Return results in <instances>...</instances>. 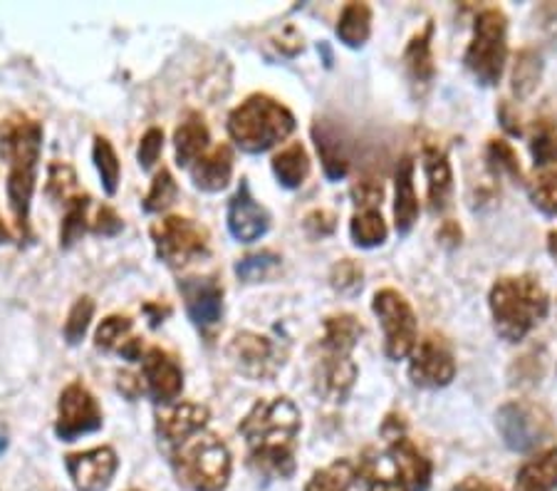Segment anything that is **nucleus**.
I'll use <instances>...</instances> for the list:
<instances>
[{
	"instance_id": "f257e3e1",
	"label": "nucleus",
	"mask_w": 557,
	"mask_h": 491,
	"mask_svg": "<svg viewBox=\"0 0 557 491\" xmlns=\"http://www.w3.org/2000/svg\"><path fill=\"white\" fill-rule=\"evenodd\" d=\"M300 419V409L290 397L258 400L238 425V434L248 446L250 469L263 477L290 479L295 475Z\"/></svg>"
},
{
	"instance_id": "f03ea898",
	"label": "nucleus",
	"mask_w": 557,
	"mask_h": 491,
	"mask_svg": "<svg viewBox=\"0 0 557 491\" xmlns=\"http://www.w3.org/2000/svg\"><path fill=\"white\" fill-rule=\"evenodd\" d=\"M42 151V124L28 114H13L0 127V159L8 167L5 196L13 213L15 231L30 238V201L38 182Z\"/></svg>"
},
{
	"instance_id": "7ed1b4c3",
	"label": "nucleus",
	"mask_w": 557,
	"mask_h": 491,
	"mask_svg": "<svg viewBox=\"0 0 557 491\" xmlns=\"http://www.w3.org/2000/svg\"><path fill=\"white\" fill-rule=\"evenodd\" d=\"M491 312L498 335L508 343H520L550 310V298L535 275H508L491 289Z\"/></svg>"
},
{
	"instance_id": "20e7f679",
	"label": "nucleus",
	"mask_w": 557,
	"mask_h": 491,
	"mask_svg": "<svg viewBox=\"0 0 557 491\" xmlns=\"http://www.w3.org/2000/svg\"><path fill=\"white\" fill-rule=\"evenodd\" d=\"M293 132L295 114L275 97L263 93L246 97V102H240L228 114L231 139L248 155H263V151L281 145Z\"/></svg>"
},
{
	"instance_id": "39448f33",
	"label": "nucleus",
	"mask_w": 557,
	"mask_h": 491,
	"mask_svg": "<svg viewBox=\"0 0 557 491\" xmlns=\"http://www.w3.org/2000/svg\"><path fill=\"white\" fill-rule=\"evenodd\" d=\"M174 477L188 491H223L231 479V452L219 434L201 430L169 450Z\"/></svg>"
},
{
	"instance_id": "423d86ee",
	"label": "nucleus",
	"mask_w": 557,
	"mask_h": 491,
	"mask_svg": "<svg viewBox=\"0 0 557 491\" xmlns=\"http://www.w3.org/2000/svg\"><path fill=\"white\" fill-rule=\"evenodd\" d=\"M508 58V21L500 8H486L475 17L473 38L466 50V67L481 85H496Z\"/></svg>"
},
{
	"instance_id": "0eeeda50",
	"label": "nucleus",
	"mask_w": 557,
	"mask_h": 491,
	"mask_svg": "<svg viewBox=\"0 0 557 491\" xmlns=\"http://www.w3.org/2000/svg\"><path fill=\"white\" fill-rule=\"evenodd\" d=\"M149 234L159 261H164L169 268H186L211 254L209 231L194 219L164 217L151 223Z\"/></svg>"
},
{
	"instance_id": "6e6552de",
	"label": "nucleus",
	"mask_w": 557,
	"mask_h": 491,
	"mask_svg": "<svg viewBox=\"0 0 557 491\" xmlns=\"http://www.w3.org/2000/svg\"><path fill=\"white\" fill-rule=\"evenodd\" d=\"M374 316L384 330V355L389 360H407L417 347V316L409 300L394 289H382L372 300Z\"/></svg>"
},
{
	"instance_id": "1a4fd4ad",
	"label": "nucleus",
	"mask_w": 557,
	"mask_h": 491,
	"mask_svg": "<svg viewBox=\"0 0 557 491\" xmlns=\"http://www.w3.org/2000/svg\"><path fill=\"white\" fill-rule=\"evenodd\" d=\"M496 427L513 452H533L553 437V419L541 405L528 400H510L498 409Z\"/></svg>"
},
{
	"instance_id": "9d476101",
	"label": "nucleus",
	"mask_w": 557,
	"mask_h": 491,
	"mask_svg": "<svg viewBox=\"0 0 557 491\" xmlns=\"http://www.w3.org/2000/svg\"><path fill=\"white\" fill-rule=\"evenodd\" d=\"M382 437L386 440V459H389L394 477L409 491H426L431 484V459L407 437V425L397 415H389L382 425Z\"/></svg>"
},
{
	"instance_id": "9b49d317",
	"label": "nucleus",
	"mask_w": 557,
	"mask_h": 491,
	"mask_svg": "<svg viewBox=\"0 0 557 491\" xmlns=\"http://www.w3.org/2000/svg\"><path fill=\"white\" fill-rule=\"evenodd\" d=\"M228 357L240 375L250 380H273L287 360V345L271 335L244 330L228 343Z\"/></svg>"
},
{
	"instance_id": "f8f14e48",
	"label": "nucleus",
	"mask_w": 557,
	"mask_h": 491,
	"mask_svg": "<svg viewBox=\"0 0 557 491\" xmlns=\"http://www.w3.org/2000/svg\"><path fill=\"white\" fill-rule=\"evenodd\" d=\"M97 430H102V407L83 382H70L58 400L55 434L62 442H75Z\"/></svg>"
},
{
	"instance_id": "ddd939ff",
	"label": "nucleus",
	"mask_w": 557,
	"mask_h": 491,
	"mask_svg": "<svg viewBox=\"0 0 557 491\" xmlns=\"http://www.w3.org/2000/svg\"><path fill=\"white\" fill-rule=\"evenodd\" d=\"M454 378H456V360H454L451 345H448L442 335L431 333L424 337V341L417 343L409 363V380L414 382L417 388L438 390V388H446Z\"/></svg>"
},
{
	"instance_id": "4468645a",
	"label": "nucleus",
	"mask_w": 557,
	"mask_h": 491,
	"mask_svg": "<svg viewBox=\"0 0 557 491\" xmlns=\"http://www.w3.org/2000/svg\"><path fill=\"white\" fill-rule=\"evenodd\" d=\"M141 385L157 405L172 407L184 392V370L164 347H149L141 357Z\"/></svg>"
},
{
	"instance_id": "2eb2a0df",
	"label": "nucleus",
	"mask_w": 557,
	"mask_h": 491,
	"mask_svg": "<svg viewBox=\"0 0 557 491\" xmlns=\"http://www.w3.org/2000/svg\"><path fill=\"white\" fill-rule=\"evenodd\" d=\"M191 323L201 330L215 328L223 318V285L215 275H194L178 281Z\"/></svg>"
},
{
	"instance_id": "dca6fc26",
	"label": "nucleus",
	"mask_w": 557,
	"mask_h": 491,
	"mask_svg": "<svg viewBox=\"0 0 557 491\" xmlns=\"http://www.w3.org/2000/svg\"><path fill=\"white\" fill-rule=\"evenodd\" d=\"M67 475L77 491H104L120 469V459L112 446H95L65 457Z\"/></svg>"
},
{
	"instance_id": "f3484780",
	"label": "nucleus",
	"mask_w": 557,
	"mask_h": 491,
	"mask_svg": "<svg viewBox=\"0 0 557 491\" xmlns=\"http://www.w3.org/2000/svg\"><path fill=\"white\" fill-rule=\"evenodd\" d=\"M271 229V213L250 194L248 179H240L238 192L228 201V231L240 244H253Z\"/></svg>"
},
{
	"instance_id": "a211bd4d",
	"label": "nucleus",
	"mask_w": 557,
	"mask_h": 491,
	"mask_svg": "<svg viewBox=\"0 0 557 491\" xmlns=\"http://www.w3.org/2000/svg\"><path fill=\"white\" fill-rule=\"evenodd\" d=\"M357 375L359 370L352 360V353L320 347V360L314 365V385H318L322 397L330 402H345L349 390L355 388Z\"/></svg>"
},
{
	"instance_id": "6ab92c4d",
	"label": "nucleus",
	"mask_w": 557,
	"mask_h": 491,
	"mask_svg": "<svg viewBox=\"0 0 557 491\" xmlns=\"http://www.w3.org/2000/svg\"><path fill=\"white\" fill-rule=\"evenodd\" d=\"M209 407L199 402H178L169 407V413L157 417V434L166 450L186 442L188 437L199 434L209 425Z\"/></svg>"
},
{
	"instance_id": "aec40b11",
	"label": "nucleus",
	"mask_w": 557,
	"mask_h": 491,
	"mask_svg": "<svg viewBox=\"0 0 557 491\" xmlns=\"http://www.w3.org/2000/svg\"><path fill=\"white\" fill-rule=\"evenodd\" d=\"M233 162H236L233 149L228 145H215L188 167V174H191V182L196 189H201L206 194H215V192H223L231 184Z\"/></svg>"
},
{
	"instance_id": "412c9836",
	"label": "nucleus",
	"mask_w": 557,
	"mask_h": 491,
	"mask_svg": "<svg viewBox=\"0 0 557 491\" xmlns=\"http://www.w3.org/2000/svg\"><path fill=\"white\" fill-rule=\"evenodd\" d=\"M312 139H314V147H318L322 169H325V176L330 182H339V179H345L349 172V151L337 124H332L330 120H318L312 124Z\"/></svg>"
},
{
	"instance_id": "4be33fe9",
	"label": "nucleus",
	"mask_w": 557,
	"mask_h": 491,
	"mask_svg": "<svg viewBox=\"0 0 557 491\" xmlns=\"http://www.w3.org/2000/svg\"><path fill=\"white\" fill-rule=\"evenodd\" d=\"M419 219V199L414 192V162L404 157L394 174V226L397 234L407 236Z\"/></svg>"
},
{
	"instance_id": "5701e85b",
	"label": "nucleus",
	"mask_w": 557,
	"mask_h": 491,
	"mask_svg": "<svg viewBox=\"0 0 557 491\" xmlns=\"http://www.w3.org/2000/svg\"><path fill=\"white\" fill-rule=\"evenodd\" d=\"M421 159H424V172L429 182V209L434 213H442L448 209L454 192L451 164H448L446 151L438 149L436 145H426Z\"/></svg>"
},
{
	"instance_id": "b1692460",
	"label": "nucleus",
	"mask_w": 557,
	"mask_h": 491,
	"mask_svg": "<svg viewBox=\"0 0 557 491\" xmlns=\"http://www.w3.org/2000/svg\"><path fill=\"white\" fill-rule=\"evenodd\" d=\"M431 38H434V23H426L424 30H419L404 50V67H407L411 85L419 89H426L436 77Z\"/></svg>"
},
{
	"instance_id": "393cba45",
	"label": "nucleus",
	"mask_w": 557,
	"mask_h": 491,
	"mask_svg": "<svg viewBox=\"0 0 557 491\" xmlns=\"http://www.w3.org/2000/svg\"><path fill=\"white\" fill-rule=\"evenodd\" d=\"M211 134L209 127L199 112H188L184 122L178 124L174 132V147H176V164L188 169L196 159L203 157L209 151Z\"/></svg>"
},
{
	"instance_id": "a878e982",
	"label": "nucleus",
	"mask_w": 557,
	"mask_h": 491,
	"mask_svg": "<svg viewBox=\"0 0 557 491\" xmlns=\"http://www.w3.org/2000/svg\"><path fill=\"white\" fill-rule=\"evenodd\" d=\"M557 489V446L545 450L523 464L513 491H555Z\"/></svg>"
},
{
	"instance_id": "bb28decb",
	"label": "nucleus",
	"mask_w": 557,
	"mask_h": 491,
	"mask_svg": "<svg viewBox=\"0 0 557 491\" xmlns=\"http://www.w3.org/2000/svg\"><path fill=\"white\" fill-rule=\"evenodd\" d=\"M273 174L285 189H300L310 176V157L300 142H293L273 157Z\"/></svg>"
},
{
	"instance_id": "cd10ccee",
	"label": "nucleus",
	"mask_w": 557,
	"mask_h": 491,
	"mask_svg": "<svg viewBox=\"0 0 557 491\" xmlns=\"http://www.w3.org/2000/svg\"><path fill=\"white\" fill-rule=\"evenodd\" d=\"M372 33V8L367 3H347L337 21V38L347 48H362Z\"/></svg>"
},
{
	"instance_id": "c85d7f7f",
	"label": "nucleus",
	"mask_w": 557,
	"mask_h": 491,
	"mask_svg": "<svg viewBox=\"0 0 557 491\" xmlns=\"http://www.w3.org/2000/svg\"><path fill=\"white\" fill-rule=\"evenodd\" d=\"M325 333L320 337V347L325 351H343V353H352L359 337H362L364 328L355 316L349 312H339V316H330L325 318Z\"/></svg>"
},
{
	"instance_id": "c756f323",
	"label": "nucleus",
	"mask_w": 557,
	"mask_h": 491,
	"mask_svg": "<svg viewBox=\"0 0 557 491\" xmlns=\"http://www.w3.org/2000/svg\"><path fill=\"white\" fill-rule=\"evenodd\" d=\"M92 207V196L89 194H77L75 199H70L65 204V217H62V229H60V246L62 248H72L77 241H83V236L89 231V221L87 211Z\"/></svg>"
},
{
	"instance_id": "7c9ffc66",
	"label": "nucleus",
	"mask_w": 557,
	"mask_h": 491,
	"mask_svg": "<svg viewBox=\"0 0 557 491\" xmlns=\"http://www.w3.org/2000/svg\"><path fill=\"white\" fill-rule=\"evenodd\" d=\"M386 234H389V229H386V221L376 209L355 213L352 223H349V236H352L355 246L359 248L382 246L386 241Z\"/></svg>"
},
{
	"instance_id": "2f4dec72",
	"label": "nucleus",
	"mask_w": 557,
	"mask_h": 491,
	"mask_svg": "<svg viewBox=\"0 0 557 491\" xmlns=\"http://www.w3.org/2000/svg\"><path fill=\"white\" fill-rule=\"evenodd\" d=\"M543 77V58L535 50H520L516 56L513 65V93L518 100H525L535 93V87L541 85Z\"/></svg>"
},
{
	"instance_id": "473e14b6",
	"label": "nucleus",
	"mask_w": 557,
	"mask_h": 491,
	"mask_svg": "<svg viewBox=\"0 0 557 491\" xmlns=\"http://www.w3.org/2000/svg\"><path fill=\"white\" fill-rule=\"evenodd\" d=\"M357 479V467L349 459H337L330 467L314 471L305 491H349Z\"/></svg>"
},
{
	"instance_id": "72a5a7b5",
	"label": "nucleus",
	"mask_w": 557,
	"mask_h": 491,
	"mask_svg": "<svg viewBox=\"0 0 557 491\" xmlns=\"http://www.w3.org/2000/svg\"><path fill=\"white\" fill-rule=\"evenodd\" d=\"M530 151H533L535 167L547 169L557 164V122L555 120H535L530 130Z\"/></svg>"
},
{
	"instance_id": "f704fd0d",
	"label": "nucleus",
	"mask_w": 557,
	"mask_h": 491,
	"mask_svg": "<svg viewBox=\"0 0 557 491\" xmlns=\"http://www.w3.org/2000/svg\"><path fill=\"white\" fill-rule=\"evenodd\" d=\"M92 159H95L97 172H100L104 194L107 196H114L116 194V186H120L122 167H120V159H116L114 147L110 145V139L102 137V134H97V137H95Z\"/></svg>"
},
{
	"instance_id": "c9c22d12",
	"label": "nucleus",
	"mask_w": 557,
	"mask_h": 491,
	"mask_svg": "<svg viewBox=\"0 0 557 491\" xmlns=\"http://www.w3.org/2000/svg\"><path fill=\"white\" fill-rule=\"evenodd\" d=\"M176 196H178V186H176L174 174L169 172L166 167H161V172H157L147 196H144L141 207L147 213H161L172 207V204L176 201Z\"/></svg>"
},
{
	"instance_id": "e433bc0d",
	"label": "nucleus",
	"mask_w": 557,
	"mask_h": 491,
	"mask_svg": "<svg viewBox=\"0 0 557 491\" xmlns=\"http://www.w3.org/2000/svg\"><path fill=\"white\" fill-rule=\"evenodd\" d=\"M45 194L50 196L52 201L67 204L75 199L77 192V174L67 162H52L48 169V184H45Z\"/></svg>"
},
{
	"instance_id": "4c0bfd02",
	"label": "nucleus",
	"mask_w": 557,
	"mask_h": 491,
	"mask_svg": "<svg viewBox=\"0 0 557 491\" xmlns=\"http://www.w3.org/2000/svg\"><path fill=\"white\" fill-rule=\"evenodd\" d=\"M132 320L127 316H110L104 318L95 333V347L102 353L122 351L124 343L129 341Z\"/></svg>"
},
{
	"instance_id": "58836bf2",
	"label": "nucleus",
	"mask_w": 557,
	"mask_h": 491,
	"mask_svg": "<svg viewBox=\"0 0 557 491\" xmlns=\"http://www.w3.org/2000/svg\"><path fill=\"white\" fill-rule=\"evenodd\" d=\"M92 316H95V300L89 296L77 298L75 306H72L70 312H67L65 328H62V335H65L67 345L83 343V337L87 335V330H89V323H92Z\"/></svg>"
},
{
	"instance_id": "ea45409f",
	"label": "nucleus",
	"mask_w": 557,
	"mask_h": 491,
	"mask_svg": "<svg viewBox=\"0 0 557 491\" xmlns=\"http://www.w3.org/2000/svg\"><path fill=\"white\" fill-rule=\"evenodd\" d=\"M530 199L541 211L557 217V164L543 169L533 182H530Z\"/></svg>"
},
{
	"instance_id": "a19ab883",
	"label": "nucleus",
	"mask_w": 557,
	"mask_h": 491,
	"mask_svg": "<svg viewBox=\"0 0 557 491\" xmlns=\"http://www.w3.org/2000/svg\"><path fill=\"white\" fill-rule=\"evenodd\" d=\"M281 266V256L273 251H260V254H250L246 258H240L236 263V275L246 283H256V281H265L275 268Z\"/></svg>"
},
{
	"instance_id": "79ce46f5",
	"label": "nucleus",
	"mask_w": 557,
	"mask_h": 491,
	"mask_svg": "<svg viewBox=\"0 0 557 491\" xmlns=\"http://www.w3.org/2000/svg\"><path fill=\"white\" fill-rule=\"evenodd\" d=\"M362 266L355 263L352 258H345V261H339L335 268H332L330 273V281H332V289L339 291V293H357L362 291Z\"/></svg>"
},
{
	"instance_id": "37998d69",
	"label": "nucleus",
	"mask_w": 557,
	"mask_h": 491,
	"mask_svg": "<svg viewBox=\"0 0 557 491\" xmlns=\"http://www.w3.org/2000/svg\"><path fill=\"white\" fill-rule=\"evenodd\" d=\"M488 162L498 169V172H506L513 179H523V172H520V159L516 155V149L508 145L506 139H491L488 145Z\"/></svg>"
},
{
	"instance_id": "c03bdc74",
	"label": "nucleus",
	"mask_w": 557,
	"mask_h": 491,
	"mask_svg": "<svg viewBox=\"0 0 557 491\" xmlns=\"http://www.w3.org/2000/svg\"><path fill=\"white\" fill-rule=\"evenodd\" d=\"M161 151H164V130L149 127L147 132H144L139 149H137V159H139V167L144 169V172H149V169L159 162Z\"/></svg>"
},
{
	"instance_id": "a18cd8bd",
	"label": "nucleus",
	"mask_w": 557,
	"mask_h": 491,
	"mask_svg": "<svg viewBox=\"0 0 557 491\" xmlns=\"http://www.w3.org/2000/svg\"><path fill=\"white\" fill-rule=\"evenodd\" d=\"M352 199L362 211L376 209V204H382V199H384V186L380 179L359 176L352 184Z\"/></svg>"
},
{
	"instance_id": "49530a36",
	"label": "nucleus",
	"mask_w": 557,
	"mask_h": 491,
	"mask_svg": "<svg viewBox=\"0 0 557 491\" xmlns=\"http://www.w3.org/2000/svg\"><path fill=\"white\" fill-rule=\"evenodd\" d=\"M302 226H305V231H308L312 238H325V236L332 234V231H335L337 217L332 211L314 209V211L308 213V217H305Z\"/></svg>"
},
{
	"instance_id": "de8ad7c7",
	"label": "nucleus",
	"mask_w": 557,
	"mask_h": 491,
	"mask_svg": "<svg viewBox=\"0 0 557 491\" xmlns=\"http://www.w3.org/2000/svg\"><path fill=\"white\" fill-rule=\"evenodd\" d=\"M122 229H124V221L120 219V213H116L112 207L97 209L92 223H89V231H92V234H100V236H116Z\"/></svg>"
},
{
	"instance_id": "09e8293b",
	"label": "nucleus",
	"mask_w": 557,
	"mask_h": 491,
	"mask_svg": "<svg viewBox=\"0 0 557 491\" xmlns=\"http://www.w3.org/2000/svg\"><path fill=\"white\" fill-rule=\"evenodd\" d=\"M454 491H503V487L496 484V481H488L481 477H466L463 481H458Z\"/></svg>"
},
{
	"instance_id": "8fccbe9b",
	"label": "nucleus",
	"mask_w": 557,
	"mask_h": 491,
	"mask_svg": "<svg viewBox=\"0 0 557 491\" xmlns=\"http://www.w3.org/2000/svg\"><path fill=\"white\" fill-rule=\"evenodd\" d=\"M120 390L127 395L129 400H134L139 395V392H144V385H141V378H137V375H129V372H122L120 375Z\"/></svg>"
},
{
	"instance_id": "3c124183",
	"label": "nucleus",
	"mask_w": 557,
	"mask_h": 491,
	"mask_svg": "<svg viewBox=\"0 0 557 491\" xmlns=\"http://www.w3.org/2000/svg\"><path fill=\"white\" fill-rule=\"evenodd\" d=\"M438 238L446 241V244L456 246L458 241H461V229H458V223H454V221H446V223H444V229L438 231Z\"/></svg>"
},
{
	"instance_id": "603ef678",
	"label": "nucleus",
	"mask_w": 557,
	"mask_h": 491,
	"mask_svg": "<svg viewBox=\"0 0 557 491\" xmlns=\"http://www.w3.org/2000/svg\"><path fill=\"white\" fill-rule=\"evenodd\" d=\"M500 120H503V127H506L508 132H513V134H523V127H518V118H513V114H510V107L508 105H500Z\"/></svg>"
},
{
	"instance_id": "864d4df0",
	"label": "nucleus",
	"mask_w": 557,
	"mask_h": 491,
	"mask_svg": "<svg viewBox=\"0 0 557 491\" xmlns=\"http://www.w3.org/2000/svg\"><path fill=\"white\" fill-rule=\"evenodd\" d=\"M547 251H550V256L557 261V229L547 234Z\"/></svg>"
},
{
	"instance_id": "5fc2aeb1",
	"label": "nucleus",
	"mask_w": 557,
	"mask_h": 491,
	"mask_svg": "<svg viewBox=\"0 0 557 491\" xmlns=\"http://www.w3.org/2000/svg\"><path fill=\"white\" fill-rule=\"evenodd\" d=\"M8 241H11V229H8L3 219H0V244H8Z\"/></svg>"
},
{
	"instance_id": "6e6d98bb",
	"label": "nucleus",
	"mask_w": 557,
	"mask_h": 491,
	"mask_svg": "<svg viewBox=\"0 0 557 491\" xmlns=\"http://www.w3.org/2000/svg\"><path fill=\"white\" fill-rule=\"evenodd\" d=\"M8 450V432H5V427L0 425V454H3Z\"/></svg>"
},
{
	"instance_id": "4d7b16f0",
	"label": "nucleus",
	"mask_w": 557,
	"mask_h": 491,
	"mask_svg": "<svg viewBox=\"0 0 557 491\" xmlns=\"http://www.w3.org/2000/svg\"><path fill=\"white\" fill-rule=\"evenodd\" d=\"M129 491H139V489H129Z\"/></svg>"
}]
</instances>
